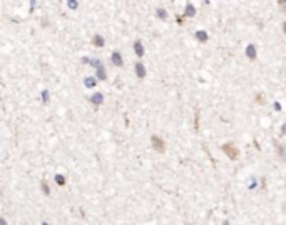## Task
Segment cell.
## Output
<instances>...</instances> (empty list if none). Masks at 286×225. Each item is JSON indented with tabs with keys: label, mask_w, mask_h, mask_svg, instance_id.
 Listing matches in <instances>:
<instances>
[{
	"label": "cell",
	"mask_w": 286,
	"mask_h": 225,
	"mask_svg": "<svg viewBox=\"0 0 286 225\" xmlns=\"http://www.w3.org/2000/svg\"><path fill=\"white\" fill-rule=\"evenodd\" d=\"M223 152L228 155L231 160L238 159V150H236V147H234L233 143H224V145H223Z\"/></svg>",
	"instance_id": "6da1fadb"
},
{
	"label": "cell",
	"mask_w": 286,
	"mask_h": 225,
	"mask_svg": "<svg viewBox=\"0 0 286 225\" xmlns=\"http://www.w3.org/2000/svg\"><path fill=\"white\" fill-rule=\"evenodd\" d=\"M134 50H135V53H137V57H142V55H144V48H142V43H140L139 40L134 43Z\"/></svg>",
	"instance_id": "277c9868"
},
{
	"label": "cell",
	"mask_w": 286,
	"mask_h": 225,
	"mask_svg": "<svg viewBox=\"0 0 286 225\" xmlns=\"http://www.w3.org/2000/svg\"><path fill=\"white\" fill-rule=\"evenodd\" d=\"M44 100H45V102L49 100V92H44Z\"/></svg>",
	"instance_id": "2e32d148"
},
{
	"label": "cell",
	"mask_w": 286,
	"mask_h": 225,
	"mask_svg": "<svg viewBox=\"0 0 286 225\" xmlns=\"http://www.w3.org/2000/svg\"><path fill=\"white\" fill-rule=\"evenodd\" d=\"M285 32H286V23H285Z\"/></svg>",
	"instance_id": "e0dca14e"
},
{
	"label": "cell",
	"mask_w": 286,
	"mask_h": 225,
	"mask_svg": "<svg viewBox=\"0 0 286 225\" xmlns=\"http://www.w3.org/2000/svg\"><path fill=\"white\" fill-rule=\"evenodd\" d=\"M112 63H114V65H117V67L122 65V57H120L119 52H114V53H112Z\"/></svg>",
	"instance_id": "3957f363"
},
{
	"label": "cell",
	"mask_w": 286,
	"mask_h": 225,
	"mask_svg": "<svg viewBox=\"0 0 286 225\" xmlns=\"http://www.w3.org/2000/svg\"><path fill=\"white\" fill-rule=\"evenodd\" d=\"M69 7L70 9H77V0H69Z\"/></svg>",
	"instance_id": "4fadbf2b"
},
{
	"label": "cell",
	"mask_w": 286,
	"mask_h": 225,
	"mask_svg": "<svg viewBox=\"0 0 286 225\" xmlns=\"http://www.w3.org/2000/svg\"><path fill=\"white\" fill-rule=\"evenodd\" d=\"M64 182H65V180H64V177L57 175V184H59V185H64Z\"/></svg>",
	"instance_id": "5bb4252c"
},
{
	"label": "cell",
	"mask_w": 286,
	"mask_h": 225,
	"mask_svg": "<svg viewBox=\"0 0 286 225\" xmlns=\"http://www.w3.org/2000/svg\"><path fill=\"white\" fill-rule=\"evenodd\" d=\"M95 83H97V82H95V78H94V77H87V78H85V87H94Z\"/></svg>",
	"instance_id": "30bf717a"
},
{
	"label": "cell",
	"mask_w": 286,
	"mask_h": 225,
	"mask_svg": "<svg viewBox=\"0 0 286 225\" xmlns=\"http://www.w3.org/2000/svg\"><path fill=\"white\" fill-rule=\"evenodd\" d=\"M151 142H152V147L156 148V150H159V152H162V150H164V142H162V140L157 137V135H152Z\"/></svg>",
	"instance_id": "7a4b0ae2"
},
{
	"label": "cell",
	"mask_w": 286,
	"mask_h": 225,
	"mask_svg": "<svg viewBox=\"0 0 286 225\" xmlns=\"http://www.w3.org/2000/svg\"><path fill=\"white\" fill-rule=\"evenodd\" d=\"M246 53H249V57H251V58H254V57H256L254 47H253V45H251V47H248V50H246Z\"/></svg>",
	"instance_id": "8fae6325"
},
{
	"label": "cell",
	"mask_w": 286,
	"mask_h": 225,
	"mask_svg": "<svg viewBox=\"0 0 286 225\" xmlns=\"http://www.w3.org/2000/svg\"><path fill=\"white\" fill-rule=\"evenodd\" d=\"M198 38H199V40H201V42H204V40H206V38H208V35H206L204 32H198Z\"/></svg>",
	"instance_id": "7c38bea8"
},
{
	"label": "cell",
	"mask_w": 286,
	"mask_h": 225,
	"mask_svg": "<svg viewBox=\"0 0 286 225\" xmlns=\"http://www.w3.org/2000/svg\"><path fill=\"white\" fill-rule=\"evenodd\" d=\"M135 72H137V77H140V78L146 77V70H144V65L142 63H137L135 65Z\"/></svg>",
	"instance_id": "5b68a950"
},
{
	"label": "cell",
	"mask_w": 286,
	"mask_h": 225,
	"mask_svg": "<svg viewBox=\"0 0 286 225\" xmlns=\"http://www.w3.org/2000/svg\"><path fill=\"white\" fill-rule=\"evenodd\" d=\"M92 42H94V43H95L97 47H102V45H104V40H102V37H100V35H95V37L92 38Z\"/></svg>",
	"instance_id": "ba28073f"
},
{
	"label": "cell",
	"mask_w": 286,
	"mask_h": 225,
	"mask_svg": "<svg viewBox=\"0 0 286 225\" xmlns=\"http://www.w3.org/2000/svg\"><path fill=\"white\" fill-rule=\"evenodd\" d=\"M97 75H99V78H102V80H105V78H107V75H105L104 67H102V65L97 67Z\"/></svg>",
	"instance_id": "52a82bcc"
},
{
	"label": "cell",
	"mask_w": 286,
	"mask_h": 225,
	"mask_svg": "<svg viewBox=\"0 0 286 225\" xmlns=\"http://www.w3.org/2000/svg\"><path fill=\"white\" fill-rule=\"evenodd\" d=\"M194 14H196V10H194V7L189 4V5L186 7V17H193Z\"/></svg>",
	"instance_id": "9c48e42d"
},
{
	"label": "cell",
	"mask_w": 286,
	"mask_h": 225,
	"mask_svg": "<svg viewBox=\"0 0 286 225\" xmlns=\"http://www.w3.org/2000/svg\"><path fill=\"white\" fill-rule=\"evenodd\" d=\"M102 100H104V97H102V93H95L92 98H90V102L95 103V105H99V103H102Z\"/></svg>",
	"instance_id": "8992f818"
},
{
	"label": "cell",
	"mask_w": 286,
	"mask_h": 225,
	"mask_svg": "<svg viewBox=\"0 0 286 225\" xmlns=\"http://www.w3.org/2000/svg\"><path fill=\"white\" fill-rule=\"evenodd\" d=\"M157 14H159V17H161V19H166V12H164V10H161V9H159V10H157Z\"/></svg>",
	"instance_id": "9a60e30c"
}]
</instances>
